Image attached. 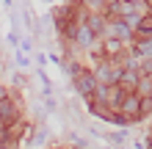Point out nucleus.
Masks as SVG:
<instances>
[{
  "label": "nucleus",
  "mask_w": 152,
  "mask_h": 149,
  "mask_svg": "<svg viewBox=\"0 0 152 149\" xmlns=\"http://www.w3.org/2000/svg\"><path fill=\"white\" fill-rule=\"evenodd\" d=\"M77 91L80 94H91L94 91V80H91V75H77Z\"/></svg>",
  "instance_id": "f257e3e1"
},
{
  "label": "nucleus",
  "mask_w": 152,
  "mask_h": 149,
  "mask_svg": "<svg viewBox=\"0 0 152 149\" xmlns=\"http://www.w3.org/2000/svg\"><path fill=\"white\" fill-rule=\"evenodd\" d=\"M122 108L127 113H133V116H138V113H141V102H138V97H127L122 102Z\"/></svg>",
  "instance_id": "f03ea898"
},
{
  "label": "nucleus",
  "mask_w": 152,
  "mask_h": 149,
  "mask_svg": "<svg viewBox=\"0 0 152 149\" xmlns=\"http://www.w3.org/2000/svg\"><path fill=\"white\" fill-rule=\"evenodd\" d=\"M0 116H3V121H6V124H11V116H14V108H11V105H8L6 100H0Z\"/></svg>",
  "instance_id": "7ed1b4c3"
},
{
  "label": "nucleus",
  "mask_w": 152,
  "mask_h": 149,
  "mask_svg": "<svg viewBox=\"0 0 152 149\" xmlns=\"http://www.w3.org/2000/svg\"><path fill=\"white\" fill-rule=\"evenodd\" d=\"M100 80H102V83H116L119 77H116V72H113V69L102 66V69H100Z\"/></svg>",
  "instance_id": "20e7f679"
},
{
  "label": "nucleus",
  "mask_w": 152,
  "mask_h": 149,
  "mask_svg": "<svg viewBox=\"0 0 152 149\" xmlns=\"http://www.w3.org/2000/svg\"><path fill=\"white\" fill-rule=\"evenodd\" d=\"M138 31L144 33V36H152V17H147V20L138 22Z\"/></svg>",
  "instance_id": "39448f33"
},
{
  "label": "nucleus",
  "mask_w": 152,
  "mask_h": 149,
  "mask_svg": "<svg viewBox=\"0 0 152 149\" xmlns=\"http://www.w3.org/2000/svg\"><path fill=\"white\" fill-rule=\"evenodd\" d=\"M116 11H119V14H133V0H130V3H122V6H116Z\"/></svg>",
  "instance_id": "423d86ee"
},
{
  "label": "nucleus",
  "mask_w": 152,
  "mask_h": 149,
  "mask_svg": "<svg viewBox=\"0 0 152 149\" xmlns=\"http://www.w3.org/2000/svg\"><path fill=\"white\" fill-rule=\"evenodd\" d=\"M80 44H88V41H91V33H88V28H83V33H80Z\"/></svg>",
  "instance_id": "0eeeda50"
},
{
  "label": "nucleus",
  "mask_w": 152,
  "mask_h": 149,
  "mask_svg": "<svg viewBox=\"0 0 152 149\" xmlns=\"http://www.w3.org/2000/svg\"><path fill=\"white\" fill-rule=\"evenodd\" d=\"M138 50H141V55H152V44H141Z\"/></svg>",
  "instance_id": "6e6552de"
},
{
  "label": "nucleus",
  "mask_w": 152,
  "mask_h": 149,
  "mask_svg": "<svg viewBox=\"0 0 152 149\" xmlns=\"http://www.w3.org/2000/svg\"><path fill=\"white\" fill-rule=\"evenodd\" d=\"M0 100H6V91H3V89H0Z\"/></svg>",
  "instance_id": "1a4fd4ad"
}]
</instances>
